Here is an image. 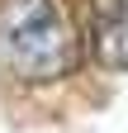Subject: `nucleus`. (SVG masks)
Here are the masks:
<instances>
[{
    "label": "nucleus",
    "instance_id": "nucleus-1",
    "mask_svg": "<svg viewBox=\"0 0 128 133\" xmlns=\"http://www.w3.org/2000/svg\"><path fill=\"white\" fill-rule=\"evenodd\" d=\"M81 66V33L62 0H0V71L19 86H52Z\"/></svg>",
    "mask_w": 128,
    "mask_h": 133
},
{
    "label": "nucleus",
    "instance_id": "nucleus-2",
    "mask_svg": "<svg viewBox=\"0 0 128 133\" xmlns=\"http://www.w3.org/2000/svg\"><path fill=\"white\" fill-rule=\"evenodd\" d=\"M95 57L109 71H128V0H95Z\"/></svg>",
    "mask_w": 128,
    "mask_h": 133
}]
</instances>
